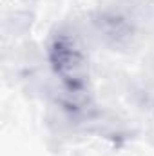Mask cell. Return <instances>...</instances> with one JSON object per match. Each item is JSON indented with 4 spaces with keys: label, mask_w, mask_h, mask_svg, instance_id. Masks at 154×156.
Returning <instances> with one entry per match:
<instances>
[{
    "label": "cell",
    "mask_w": 154,
    "mask_h": 156,
    "mask_svg": "<svg viewBox=\"0 0 154 156\" xmlns=\"http://www.w3.org/2000/svg\"><path fill=\"white\" fill-rule=\"evenodd\" d=\"M96 26H98L100 37L113 47H125L127 44L132 42L136 35V26L132 18L114 9L102 13L100 18L96 20Z\"/></svg>",
    "instance_id": "2"
},
{
    "label": "cell",
    "mask_w": 154,
    "mask_h": 156,
    "mask_svg": "<svg viewBox=\"0 0 154 156\" xmlns=\"http://www.w3.org/2000/svg\"><path fill=\"white\" fill-rule=\"evenodd\" d=\"M45 58L58 80L64 107L71 113H85L91 107V71L82 42L67 29H56L45 44Z\"/></svg>",
    "instance_id": "1"
}]
</instances>
